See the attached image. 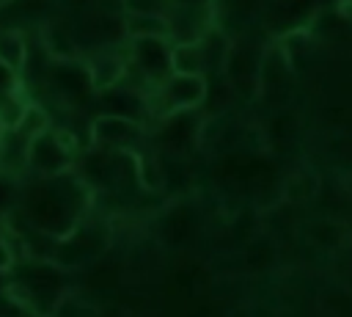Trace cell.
Returning <instances> with one entry per match:
<instances>
[{
  "label": "cell",
  "instance_id": "cell-1",
  "mask_svg": "<svg viewBox=\"0 0 352 317\" xmlns=\"http://www.w3.org/2000/svg\"><path fill=\"white\" fill-rule=\"evenodd\" d=\"M170 39H129V63L146 77L165 83L170 72Z\"/></svg>",
  "mask_w": 352,
  "mask_h": 317
},
{
  "label": "cell",
  "instance_id": "cell-2",
  "mask_svg": "<svg viewBox=\"0 0 352 317\" xmlns=\"http://www.w3.org/2000/svg\"><path fill=\"white\" fill-rule=\"evenodd\" d=\"M25 163L41 176H60L72 165V152L58 141V135L52 130H47L44 135H38L28 143Z\"/></svg>",
  "mask_w": 352,
  "mask_h": 317
},
{
  "label": "cell",
  "instance_id": "cell-3",
  "mask_svg": "<svg viewBox=\"0 0 352 317\" xmlns=\"http://www.w3.org/2000/svg\"><path fill=\"white\" fill-rule=\"evenodd\" d=\"M91 135L104 149H132L143 138V127H140L138 119L116 116V113H102L91 124Z\"/></svg>",
  "mask_w": 352,
  "mask_h": 317
},
{
  "label": "cell",
  "instance_id": "cell-4",
  "mask_svg": "<svg viewBox=\"0 0 352 317\" xmlns=\"http://www.w3.org/2000/svg\"><path fill=\"white\" fill-rule=\"evenodd\" d=\"M206 77L204 74H170L162 83V99L168 110H192L206 99Z\"/></svg>",
  "mask_w": 352,
  "mask_h": 317
},
{
  "label": "cell",
  "instance_id": "cell-5",
  "mask_svg": "<svg viewBox=\"0 0 352 317\" xmlns=\"http://www.w3.org/2000/svg\"><path fill=\"white\" fill-rule=\"evenodd\" d=\"M126 66H129V58H121L113 50H99L85 63V74L96 91H110L126 77Z\"/></svg>",
  "mask_w": 352,
  "mask_h": 317
},
{
  "label": "cell",
  "instance_id": "cell-6",
  "mask_svg": "<svg viewBox=\"0 0 352 317\" xmlns=\"http://www.w3.org/2000/svg\"><path fill=\"white\" fill-rule=\"evenodd\" d=\"M41 41H44V50H47V55L52 61H72V58H77V39L72 36L66 22H60V19H52V22L44 25Z\"/></svg>",
  "mask_w": 352,
  "mask_h": 317
},
{
  "label": "cell",
  "instance_id": "cell-7",
  "mask_svg": "<svg viewBox=\"0 0 352 317\" xmlns=\"http://www.w3.org/2000/svg\"><path fill=\"white\" fill-rule=\"evenodd\" d=\"M124 33L126 39H170L168 14H126Z\"/></svg>",
  "mask_w": 352,
  "mask_h": 317
},
{
  "label": "cell",
  "instance_id": "cell-8",
  "mask_svg": "<svg viewBox=\"0 0 352 317\" xmlns=\"http://www.w3.org/2000/svg\"><path fill=\"white\" fill-rule=\"evenodd\" d=\"M206 52L201 41H187V44H173L170 47V72L173 74H204L206 77Z\"/></svg>",
  "mask_w": 352,
  "mask_h": 317
},
{
  "label": "cell",
  "instance_id": "cell-9",
  "mask_svg": "<svg viewBox=\"0 0 352 317\" xmlns=\"http://www.w3.org/2000/svg\"><path fill=\"white\" fill-rule=\"evenodd\" d=\"M0 63L11 72H22L28 63V41L19 30H0Z\"/></svg>",
  "mask_w": 352,
  "mask_h": 317
},
{
  "label": "cell",
  "instance_id": "cell-10",
  "mask_svg": "<svg viewBox=\"0 0 352 317\" xmlns=\"http://www.w3.org/2000/svg\"><path fill=\"white\" fill-rule=\"evenodd\" d=\"M47 130H50V116H47V110H44L41 105H36V102H28V108H25L19 124L14 127V132H16L25 143H30L33 138L44 135Z\"/></svg>",
  "mask_w": 352,
  "mask_h": 317
},
{
  "label": "cell",
  "instance_id": "cell-11",
  "mask_svg": "<svg viewBox=\"0 0 352 317\" xmlns=\"http://www.w3.org/2000/svg\"><path fill=\"white\" fill-rule=\"evenodd\" d=\"M316 190H319V182H316V176L308 174V171H297V174H292L289 182L283 185V196H286L289 201H297V204L311 201V198L316 196Z\"/></svg>",
  "mask_w": 352,
  "mask_h": 317
},
{
  "label": "cell",
  "instance_id": "cell-12",
  "mask_svg": "<svg viewBox=\"0 0 352 317\" xmlns=\"http://www.w3.org/2000/svg\"><path fill=\"white\" fill-rule=\"evenodd\" d=\"M138 179L146 190H157L162 185V171L151 157H138Z\"/></svg>",
  "mask_w": 352,
  "mask_h": 317
},
{
  "label": "cell",
  "instance_id": "cell-13",
  "mask_svg": "<svg viewBox=\"0 0 352 317\" xmlns=\"http://www.w3.org/2000/svg\"><path fill=\"white\" fill-rule=\"evenodd\" d=\"M126 14H168L170 0H121Z\"/></svg>",
  "mask_w": 352,
  "mask_h": 317
},
{
  "label": "cell",
  "instance_id": "cell-14",
  "mask_svg": "<svg viewBox=\"0 0 352 317\" xmlns=\"http://www.w3.org/2000/svg\"><path fill=\"white\" fill-rule=\"evenodd\" d=\"M14 91H16V72H11L8 66L0 63V96L14 94Z\"/></svg>",
  "mask_w": 352,
  "mask_h": 317
},
{
  "label": "cell",
  "instance_id": "cell-15",
  "mask_svg": "<svg viewBox=\"0 0 352 317\" xmlns=\"http://www.w3.org/2000/svg\"><path fill=\"white\" fill-rule=\"evenodd\" d=\"M14 267V251H11V245L0 237V273H6V270H11Z\"/></svg>",
  "mask_w": 352,
  "mask_h": 317
},
{
  "label": "cell",
  "instance_id": "cell-16",
  "mask_svg": "<svg viewBox=\"0 0 352 317\" xmlns=\"http://www.w3.org/2000/svg\"><path fill=\"white\" fill-rule=\"evenodd\" d=\"M170 6H182V8H198V6H209V0H170Z\"/></svg>",
  "mask_w": 352,
  "mask_h": 317
},
{
  "label": "cell",
  "instance_id": "cell-17",
  "mask_svg": "<svg viewBox=\"0 0 352 317\" xmlns=\"http://www.w3.org/2000/svg\"><path fill=\"white\" fill-rule=\"evenodd\" d=\"M8 3H11V0H0V8H3V6H8Z\"/></svg>",
  "mask_w": 352,
  "mask_h": 317
}]
</instances>
